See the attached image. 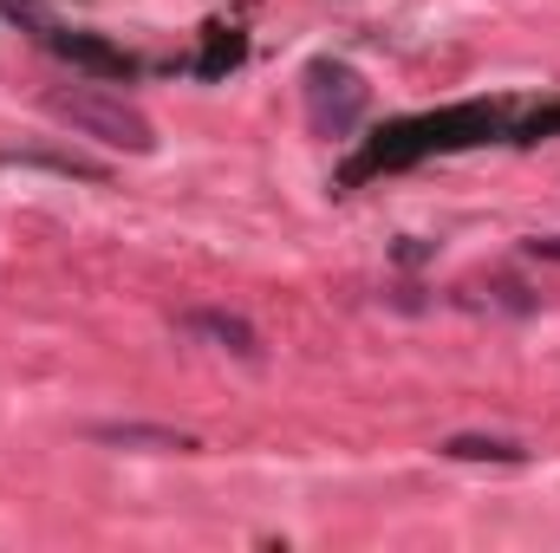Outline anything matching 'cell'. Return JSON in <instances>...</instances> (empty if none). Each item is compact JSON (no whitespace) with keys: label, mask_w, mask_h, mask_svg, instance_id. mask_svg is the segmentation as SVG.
<instances>
[{"label":"cell","mask_w":560,"mask_h":553,"mask_svg":"<svg viewBox=\"0 0 560 553\" xmlns=\"http://www.w3.org/2000/svg\"><path fill=\"white\" fill-rule=\"evenodd\" d=\"M443 456H456V462H528V449L509 436H450Z\"/></svg>","instance_id":"4"},{"label":"cell","mask_w":560,"mask_h":553,"mask_svg":"<svg viewBox=\"0 0 560 553\" xmlns=\"http://www.w3.org/2000/svg\"><path fill=\"white\" fill-rule=\"evenodd\" d=\"M92 443H118V449H196V436H183V430H156V423H98L92 430Z\"/></svg>","instance_id":"2"},{"label":"cell","mask_w":560,"mask_h":553,"mask_svg":"<svg viewBox=\"0 0 560 553\" xmlns=\"http://www.w3.org/2000/svg\"><path fill=\"white\" fill-rule=\"evenodd\" d=\"M183 326H189V332H202V339H215V345H229L235 358H261L255 326H248V319H235V313H189Z\"/></svg>","instance_id":"3"},{"label":"cell","mask_w":560,"mask_h":553,"mask_svg":"<svg viewBox=\"0 0 560 553\" xmlns=\"http://www.w3.org/2000/svg\"><path fill=\"white\" fill-rule=\"evenodd\" d=\"M52 111H59L79 138H98V143H112V150H131V156L156 150L150 125H143L131 105H118V98H98V92H59Z\"/></svg>","instance_id":"1"}]
</instances>
